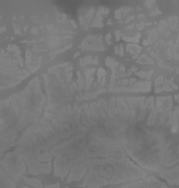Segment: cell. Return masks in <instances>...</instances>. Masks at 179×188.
Wrapping results in <instances>:
<instances>
[{
  "label": "cell",
  "mask_w": 179,
  "mask_h": 188,
  "mask_svg": "<svg viewBox=\"0 0 179 188\" xmlns=\"http://www.w3.org/2000/svg\"><path fill=\"white\" fill-rule=\"evenodd\" d=\"M107 64H108V66H109V67H112V68H115V67H117V66H118V63L115 61V60H114V59H109V57H108V59H107Z\"/></svg>",
  "instance_id": "1"
},
{
  "label": "cell",
  "mask_w": 179,
  "mask_h": 188,
  "mask_svg": "<svg viewBox=\"0 0 179 188\" xmlns=\"http://www.w3.org/2000/svg\"><path fill=\"white\" fill-rule=\"evenodd\" d=\"M128 50H129V51H132V54H136V53L139 51V47H136V46H128Z\"/></svg>",
  "instance_id": "2"
},
{
  "label": "cell",
  "mask_w": 179,
  "mask_h": 188,
  "mask_svg": "<svg viewBox=\"0 0 179 188\" xmlns=\"http://www.w3.org/2000/svg\"><path fill=\"white\" fill-rule=\"evenodd\" d=\"M117 51H118V54H122V51H124V48H122V47H121V46H118V47H117Z\"/></svg>",
  "instance_id": "3"
}]
</instances>
